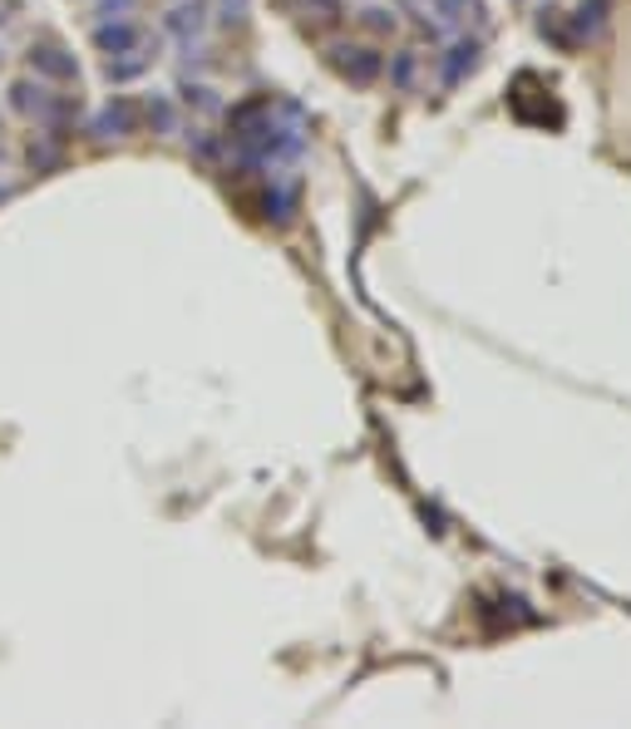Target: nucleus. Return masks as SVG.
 <instances>
[{"mask_svg": "<svg viewBox=\"0 0 631 729\" xmlns=\"http://www.w3.org/2000/svg\"><path fill=\"white\" fill-rule=\"evenodd\" d=\"M10 108H15L20 118H30V124H39V128L69 134V128H74V114H79V94H55V84L25 74V79L10 84Z\"/></svg>", "mask_w": 631, "mask_h": 729, "instance_id": "f257e3e1", "label": "nucleus"}, {"mask_svg": "<svg viewBox=\"0 0 631 729\" xmlns=\"http://www.w3.org/2000/svg\"><path fill=\"white\" fill-rule=\"evenodd\" d=\"M25 65H30V74L45 79V84H74V79H79V59H74V49L59 45L55 35L30 39Z\"/></svg>", "mask_w": 631, "mask_h": 729, "instance_id": "f03ea898", "label": "nucleus"}, {"mask_svg": "<svg viewBox=\"0 0 631 729\" xmlns=\"http://www.w3.org/2000/svg\"><path fill=\"white\" fill-rule=\"evenodd\" d=\"M138 124H144V104H134L128 94H118L94 114L89 134L94 138H128V134H138Z\"/></svg>", "mask_w": 631, "mask_h": 729, "instance_id": "7ed1b4c3", "label": "nucleus"}, {"mask_svg": "<svg viewBox=\"0 0 631 729\" xmlns=\"http://www.w3.org/2000/svg\"><path fill=\"white\" fill-rule=\"evenodd\" d=\"M134 45H144V35H138V25L134 20H99L94 25V49L99 55H124V49H134Z\"/></svg>", "mask_w": 631, "mask_h": 729, "instance_id": "20e7f679", "label": "nucleus"}, {"mask_svg": "<svg viewBox=\"0 0 631 729\" xmlns=\"http://www.w3.org/2000/svg\"><path fill=\"white\" fill-rule=\"evenodd\" d=\"M144 69H148V49H144V45H134V49H124V55H108V59H104V79H108V84L138 79Z\"/></svg>", "mask_w": 631, "mask_h": 729, "instance_id": "39448f33", "label": "nucleus"}, {"mask_svg": "<svg viewBox=\"0 0 631 729\" xmlns=\"http://www.w3.org/2000/svg\"><path fill=\"white\" fill-rule=\"evenodd\" d=\"M335 65H341L351 79H360V84L380 74V59H375L370 49H335Z\"/></svg>", "mask_w": 631, "mask_h": 729, "instance_id": "423d86ee", "label": "nucleus"}, {"mask_svg": "<svg viewBox=\"0 0 631 729\" xmlns=\"http://www.w3.org/2000/svg\"><path fill=\"white\" fill-rule=\"evenodd\" d=\"M144 118L158 128V134H168V128H173V104H168V99H148V104H144Z\"/></svg>", "mask_w": 631, "mask_h": 729, "instance_id": "0eeeda50", "label": "nucleus"}, {"mask_svg": "<svg viewBox=\"0 0 631 729\" xmlns=\"http://www.w3.org/2000/svg\"><path fill=\"white\" fill-rule=\"evenodd\" d=\"M99 20H124L128 10H134V0H99Z\"/></svg>", "mask_w": 631, "mask_h": 729, "instance_id": "6e6552de", "label": "nucleus"}, {"mask_svg": "<svg viewBox=\"0 0 631 729\" xmlns=\"http://www.w3.org/2000/svg\"><path fill=\"white\" fill-rule=\"evenodd\" d=\"M0 65H5V55H0Z\"/></svg>", "mask_w": 631, "mask_h": 729, "instance_id": "1a4fd4ad", "label": "nucleus"}]
</instances>
